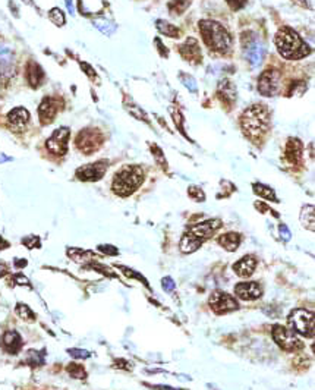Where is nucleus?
<instances>
[{"label":"nucleus","mask_w":315,"mask_h":390,"mask_svg":"<svg viewBox=\"0 0 315 390\" xmlns=\"http://www.w3.org/2000/svg\"><path fill=\"white\" fill-rule=\"evenodd\" d=\"M49 18L50 21L58 25V27H62L65 25V13L59 9V8H53V9L49 12Z\"/></svg>","instance_id":"obj_29"},{"label":"nucleus","mask_w":315,"mask_h":390,"mask_svg":"<svg viewBox=\"0 0 315 390\" xmlns=\"http://www.w3.org/2000/svg\"><path fill=\"white\" fill-rule=\"evenodd\" d=\"M227 5L232 8V9H239V8H242V5H244V0H226Z\"/></svg>","instance_id":"obj_40"},{"label":"nucleus","mask_w":315,"mask_h":390,"mask_svg":"<svg viewBox=\"0 0 315 390\" xmlns=\"http://www.w3.org/2000/svg\"><path fill=\"white\" fill-rule=\"evenodd\" d=\"M308 219L306 221L305 228H308L309 230H314V206H305L302 209V214H301V221H304Z\"/></svg>","instance_id":"obj_28"},{"label":"nucleus","mask_w":315,"mask_h":390,"mask_svg":"<svg viewBox=\"0 0 315 390\" xmlns=\"http://www.w3.org/2000/svg\"><path fill=\"white\" fill-rule=\"evenodd\" d=\"M25 77H27V81L30 84L32 88H37L43 84V80H44V72L41 69V66L37 65L35 62H30L28 66H27V70H25Z\"/></svg>","instance_id":"obj_21"},{"label":"nucleus","mask_w":315,"mask_h":390,"mask_svg":"<svg viewBox=\"0 0 315 390\" xmlns=\"http://www.w3.org/2000/svg\"><path fill=\"white\" fill-rule=\"evenodd\" d=\"M27 360L31 365H39L43 362V357H39V352H35V350H30L27 355Z\"/></svg>","instance_id":"obj_34"},{"label":"nucleus","mask_w":315,"mask_h":390,"mask_svg":"<svg viewBox=\"0 0 315 390\" xmlns=\"http://www.w3.org/2000/svg\"><path fill=\"white\" fill-rule=\"evenodd\" d=\"M210 307L216 314H227L230 311L237 310V301L226 292L216 290L210 296Z\"/></svg>","instance_id":"obj_10"},{"label":"nucleus","mask_w":315,"mask_h":390,"mask_svg":"<svg viewBox=\"0 0 315 390\" xmlns=\"http://www.w3.org/2000/svg\"><path fill=\"white\" fill-rule=\"evenodd\" d=\"M8 122L13 131L25 129L27 123L30 122V112L24 107H15L8 113Z\"/></svg>","instance_id":"obj_17"},{"label":"nucleus","mask_w":315,"mask_h":390,"mask_svg":"<svg viewBox=\"0 0 315 390\" xmlns=\"http://www.w3.org/2000/svg\"><path fill=\"white\" fill-rule=\"evenodd\" d=\"M163 288H164V290H168V292L175 289V283H173V280L170 279V277L163 279Z\"/></svg>","instance_id":"obj_39"},{"label":"nucleus","mask_w":315,"mask_h":390,"mask_svg":"<svg viewBox=\"0 0 315 390\" xmlns=\"http://www.w3.org/2000/svg\"><path fill=\"white\" fill-rule=\"evenodd\" d=\"M235 293L237 298L244 301H255L263 295V288L255 282H246L239 283L235 288Z\"/></svg>","instance_id":"obj_16"},{"label":"nucleus","mask_w":315,"mask_h":390,"mask_svg":"<svg viewBox=\"0 0 315 390\" xmlns=\"http://www.w3.org/2000/svg\"><path fill=\"white\" fill-rule=\"evenodd\" d=\"M274 44L280 56L287 60L302 59L311 51L308 44L299 37V34L289 27H283L282 30L277 31Z\"/></svg>","instance_id":"obj_2"},{"label":"nucleus","mask_w":315,"mask_h":390,"mask_svg":"<svg viewBox=\"0 0 315 390\" xmlns=\"http://www.w3.org/2000/svg\"><path fill=\"white\" fill-rule=\"evenodd\" d=\"M6 247H9V244L0 238V250H3V248H6Z\"/></svg>","instance_id":"obj_45"},{"label":"nucleus","mask_w":315,"mask_h":390,"mask_svg":"<svg viewBox=\"0 0 315 390\" xmlns=\"http://www.w3.org/2000/svg\"><path fill=\"white\" fill-rule=\"evenodd\" d=\"M16 314L20 315L22 320L34 321V319H35V315H34V312L31 311V308H28V307L24 305V304H18V305H16Z\"/></svg>","instance_id":"obj_30"},{"label":"nucleus","mask_w":315,"mask_h":390,"mask_svg":"<svg viewBox=\"0 0 315 390\" xmlns=\"http://www.w3.org/2000/svg\"><path fill=\"white\" fill-rule=\"evenodd\" d=\"M256 267V260L252 255H245L240 260L237 261L233 266V270L236 271L239 277H249Z\"/></svg>","instance_id":"obj_20"},{"label":"nucleus","mask_w":315,"mask_h":390,"mask_svg":"<svg viewBox=\"0 0 315 390\" xmlns=\"http://www.w3.org/2000/svg\"><path fill=\"white\" fill-rule=\"evenodd\" d=\"M69 128L66 126H62L59 129H56L51 137H50L47 142H46V147L50 153L56 154V156H63L66 151H68V140H69Z\"/></svg>","instance_id":"obj_11"},{"label":"nucleus","mask_w":315,"mask_h":390,"mask_svg":"<svg viewBox=\"0 0 315 390\" xmlns=\"http://www.w3.org/2000/svg\"><path fill=\"white\" fill-rule=\"evenodd\" d=\"M221 221L220 220H207L204 223H199L197 226L191 228L188 233L183 235L180 240V250L183 252H194L201 247V244L206 239H208L218 228Z\"/></svg>","instance_id":"obj_5"},{"label":"nucleus","mask_w":315,"mask_h":390,"mask_svg":"<svg viewBox=\"0 0 315 390\" xmlns=\"http://www.w3.org/2000/svg\"><path fill=\"white\" fill-rule=\"evenodd\" d=\"M126 107H128V110L131 112V113H132L135 118H138V119H142V120H147V116H145V113L141 110L138 106H135V104H131V107H129V106H126Z\"/></svg>","instance_id":"obj_35"},{"label":"nucleus","mask_w":315,"mask_h":390,"mask_svg":"<svg viewBox=\"0 0 315 390\" xmlns=\"http://www.w3.org/2000/svg\"><path fill=\"white\" fill-rule=\"evenodd\" d=\"M217 96H218V99L223 101V103H226L229 106H233V103L237 99L235 84L230 80H227V78L221 80L218 82V87H217Z\"/></svg>","instance_id":"obj_18"},{"label":"nucleus","mask_w":315,"mask_h":390,"mask_svg":"<svg viewBox=\"0 0 315 390\" xmlns=\"http://www.w3.org/2000/svg\"><path fill=\"white\" fill-rule=\"evenodd\" d=\"M254 192H255L256 195L266 198V200L277 201L274 191L271 190V188H268V187H266V185H263V183H255V185H254Z\"/></svg>","instance_id":"obj_27"},{"label":"nucleus","mask_w":315,"mask_h":390,"mask_svg":"<svg viewBox=\"0 0 315 390\" xmlns=\"http://www.w3.org/2000/svg\"><path fill=\"white\" fill-rule=\"evenodd\" d=\"M108 168V161L106 160H100L96 161V163H89V164H85V166H81L78 170H77V178L79 180H85V182H94V180H100L106 170Z\"/></svg>","instance_id":"obj_12"},{"label":"nucleus","mask_w":315,"mask_h":390,"mask_svg":"<svg viewBox=\"0 0 315 390\" xmlns=\"http://www.w3.org/2000/svg\"><path fill=\"white\" fill-rule=\"evenodd\" d=\"M94 25L97 27V30H100L103 34H106V35H112V34L116 31V24H115V22L103 20V18L94 21Z\"/></svg>","instance_id":"obj_26"},{"label":"nucleus","mask_w":315,"mask_h":390,"mask_svg":"<svg viewBox=\"0 0 315 390\" xmlns=\"http://www.w3.org/2000/svg\"><path fill=\"white\" fill-rule=\"evenodd\" d=\"M144 180V170L139 166H125L113 178L112 188L120 197H128L138 190Z\"/></svg>","instance_id":"obj_4"},{"label":"nucleus","mask_w":315,"mask_h":390,"mask_svg":"<svg viewBox=\"0 0 315 390\" xmlns=\"http://www.w3.org/2000/svg\"><path fill=\"white\" fill-rule=\"evenodd\" d=\"M103 141H104L103 134L97 128H85L79 131L75 144H77V148H79L84 154H92L94 151L99 150Z\"/></svg>","instance_id":"obj_7"},{"label":"nucleus","mask_w":315,"mask_h":390,"mask_svg":"<svg viewBox=\"0 0 315 390\" xmlns=\"http://www.w3.org/2000/svg\"><path fill=\"white\" fill-rule=\"evenodd\" d=\"M282 85V75L277 69L268 68L258 78V91L264 97L276 96Z\"/></svg>","instance_id":"obj_8"},{"label":"nucleus","mask_w":315,"mask_h":390,"mask_svg":"<svg viewBox=\"0 0 315 390\" xmlns=\"http://www.w3.org/2000/svg\"><path fill=\"white\" fill-rule=\"evenodd\" d=\"M188 194H189V197L192 198V200L195 201H204L206 200V195H204V192L201 188H198V187H189V190H188Z\"/></svg>","instance_id":"obj_33"},{"label":"nucleus","mask_w":315,"mask_h":390,"mask_svg":"<svg viewBox=\"0 0 315 390\" xmlns=\"http://www.w3.org/2000/svg\"><path fill=\"white\" fill-rule=\"evenodd\" d=\"M240 235L236 233V232H229V233H225L218 238V244L227 251H236V248L240 245Z\"/></svg>","instance_id":"obj_23"},{"label":"nucleus","mask_w":315,"mask_h":390,"mask_svg":"<svg viewBox=\"0 0 315 390\" xmlns=\"http://www.w3.org/2000/svg\"><path fill=\"white\" fill-rule=\"evenodd\" d=\"M156 28H157L160 34H163L166 37H170V39H179V35H180V30L177 27H175L170 22H166V21L163 20H158L156 22Z\"/></svg>","instance_id":"obj_24"},{"label":"nucleus","mask_w":315,"mask_h":390,"mask_svg":"<svg viewBox=\"0 0 315 390\" xmlns=\"http://www.w3.org/2000/svg\"><path fill=\"white\" fill-rule=\"evenodd\" d=\"M240 128L246 138L254 142L263 140L270 128V112L264 104H254L248 107L240 116Z\"/></svg>","instance_id":"obj_1"},{"label":"nucleus","mask_w":315,"mask_h":390,"mask_svg":"<svg viewBox=\"0 0 315 390\" xmlns=\"http://www.w3.org/2000/svg\"><path fill=\"white\" fill-rule=\"evenodd\" d=\"M244 47H245L246 59L249 60V63L254 68L260 66L263 59H264V54H266V46L260 40L252 39V40L248 41V44H245Z\"/></svg>","instance_id":"obj_14"},{"label":"nucleus","mask_w":315,"mask_h":390,"mask_svg":"<svg viewBox=\"0 0 315 390\" xmlns=\"http://www.w3.org/2000/svg\"><path fill=\"white\" fill-rule=\"evenodd\" d=\"M179 53L183 59L192 63V65H198L202 60V54H201V49H199V43L195 39L189 37L183 44H180L179 47Z\"/></svg>","instance_id":"obj_13"},{"label":"nucleus","mask_w":315,"mask_h":390,"mask_svg":"<svg viewBox=\"0 0 315 390\" xmlns=\"http://www.w3.org/2000/svg\"><path fill=\"white\" fill-rule=\"evenodd\" d=\"M81 68H82V70H85V73L88 75L89 78H92V80H94V78H97L96 72L92 70V68L89 66L88 63H81Z\"/></svg>","instance_id":"obj_38"},{"label":"nucleus","mask_w":315,"mask_h":390,"mask_svg":"<svg viewBox=\"0 0 315 390\" xmlns=\"http://www.w3.org/2000/svg\"><path fill=\"white\" fill-rule=\"evenodd\" d=\"M153 156H156V159L160 160V164H163L164 168L168 166V164H166V160H164V157H163V151L160 150L157 145H154V147H153Z\"/></svg>","instance_id":"obj_36"},{"label":"nucleus","mask_w":315,"mask_h":390,"mask_svg":"<svg viewBox=\"0 0 315 390\" xmlns=\"http://www.w3.org/2000/svg\"><path fill=\"white\" fill-rule=\"evenodd\" d=\"M68 373H69L72 377H75V379H84L85 377V371L78 364H70L69 367H68Z\"/></svg>","instance_id":"obj_32"},{"label":"nucleus","mask_w":315,"mask_h":390,"mask_svg":"<svg viewBox=\"0 0 315 390\" xmlns=\"http://www.w3.org/2000/svg\"><path fill=\"white\" fill-rule=\"evenodd\" d=\"M65 3H66V6H68V10H69L70 15H73V13H75V9H73V3H72V0H65Z\"/></svg>","instance_id":"obj_43"},{"label":"nucleus","mask_w":315,"mask_h":390,"mask_svg":"<svg viewBox=\"0 0 315 390\" xmlns=\"http://www.w3.org/2000/svg\"><path fill=\"white\" fill-rule=\"evenodd\" d=\"M180 80H182V84L187 87L188 90L191 91V92H197L198 87H197V81L194 80L191 75H185V73H180Z\"/></svg>","instance_id":"obj_31"},{"label":"nucleus","mask_w":315,"mask_h":390,"mask_svg":"<svg viewBox=\"0 0 315 390\" xmlns=\"http://www.w3.org/2000/svg\"><path fill=\"white\" fill-rule=\"evenodd\" d=\"M2 345L9 354H16L22 346V339L16 331H6L2 338Z\"/></svg>","instance_id":"obj_22"},{"label":"nucleus","mask_w":315,"mask_h":390,"mask_svg":"<svg viewBox=\"0 0 315 390\" xmlns=\"http://www.w3.org/2000/svg\"><path fill=\"white\" fill-rule=\"evenodd\" d=\"M273 338L282 349L289 350V352H293V350L302 348V342L298 339L295 331L287 329L285 326L276 324L273 327Z\"/></svg>","instance_id":"obj_9"},{"label":"nucleus","mask_w":315,"mask_h":390,"mask_svg":"<svg viewBox=\"0 0 315 390\" xmlns=\"http://www.w3.org/2000/svg\"><path fill=\"white\" fill-rule=\"evenodd\" d=\"M24 3H27V5H31L32 3V0H22Z\"/></svg>","instance_id":"obj_46"},{"label":"nucleus","mask_w":315,"mask_h":390,"mask_svg":"<svg viewBox=\"0 0 315 390\" xmlns=\"http://www.w3.org/2000/svg\"><path fill=\"white\" fill-rule=\"evenodd\" d=\"M302 142L298 138H289L285 147V159L292 164L299 163L302 159Z\"/></svg>","instance_id":"obj_19"},{"label":"nucleus","mask_w":315,"mask_h":390,"mask_svg":"<svg viewBox=\"0 0 315 390\" xmlns=\"http://www.w3.org/2000/svg\"><path fill=\"white\" fill-rule=\"evenodd\" d=\"M100 250L103 251V252H108V254H112V255H116V254H118V250H116V248H113V247H107V245H101V247H100Z\"/></svg>","instance_id":"obj_41"},{"label":"nucleus","mask_w":315,"mask_h":390,"mask_svg":"<svg viewBox=\"0 0 315 390\" xmlns=\"http://www.w3.org/2000/svg\"><path fill=\"white\" fill-rule=\"evenodd\" d=\"M296 5H299V6H302V8H308L309 6V3H308V0H293Z\"/></svg>","instance_id":"obj_44"},{"label":"nucleus","mask_w":315,"mask_h":390,"mask_svg":"<svg viewBox=\"0 0 315 390\" xmlns=\"http://www.w3.org/2000/svg\"><path fill=\"white\" fill-rule=\"evenodd\" d=\"M280 233H282V236L285 235V239L286 240L290 239V232H289V229L286 228L285 225H282V226H280Z\"/></svg>","instance_id":"obj_42"},{"label":"nucleus","mask_w":315,"mask_h":390,"mask_svg":"<svg viewBox=\"0 0 315 390\" xmlns=\"http://www.w3.org/2000/svg\"><path fill=\"white\" fill-rule=\"evenodd\" d=\"M289 326L292 330L305 336V338H312L314 336V314L311 311L306 310H295L289 315Z\"/></svg>","instance_id":"obj_6"},{"label":"nucleus","mask_w":315,"mask_h":390,"mask_svg":"<svg viewBox=\"0 0 315 390\" xmlns=\"http://www.w3.org/2000/svg\"><path fill=\"white\" fill-rule=\"evenodd\" d=\"M189 5H191V0H172L169 3V9L173 16H179L188 9Z\"/></svg>","instance_id":"obj_25"},{"label":"nucleus","mask_w":315,"mask_h":390,"mask_svg":"<svg viewBox=\"0 0 315 390\" xmlns=\"http://www.w3.org/2000/svg\"><path fill=\"white\" fill-rule=\"evenodd\" d=\"M58 110H59V101L54 100L53 97H46L44 100L41 101L39 107L40 122L43 125L51 123L56 118V115H58Z\"/></svg>","instance_id":"obj_15"},{"label":"nucleus","mask_w":315,"mask_h":390,"mask_svg":"<svg viewBox=\"0 0 315 390\" xmlns=\"http://www.w3.org/2000/svg\"><path fill=\"white\" fill-rule=\"evenodd\" d=\"M199 31L202 34V40L208 49L217 53H226L232 44V39L227 30L217 21L202 20L199 21Z\"/></svg>","instance_id":"obj_3"},{"label":"nucleus","mask_w":315,"mask_h":390,"mask_svg":"<svg viewBox=\"0 0 315 390\" xmlns=\"http://www.w3.org/2000/svg\"><path fill=\"white\" fill-rule=\"evenodd\" d=\"M72 357H75V358H88L89 354L87 350H81V349H69L68 350Z\"/></svg>","instance_id":"obj_37"}]
</instances>
